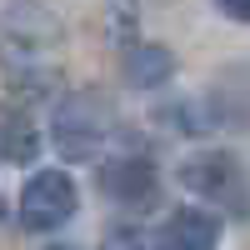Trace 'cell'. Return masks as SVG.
<instances>
[{
  "mask_svg": "<svg viewBox=\"0 0 250 250\" xmlns=\"http://www.w3.org/2000/svg\"><path fill=\"white\" fill-rule=\"evenodd\" d=\"M60 40L65 30L45 0H10L0 10V65L15 85L20 80L30 90L50 85V55L60 50Z\"/></svg>",
  "mask_w": 250,
  "mask_h": 250,
  "instance_id": "cell-1",
  "label": "cell"
},
{
  "mask_svg": "<svg viewBox=\"0 0 250 250\" xmlns=\"http://www.w3.org/2000/svg\"><path fill=\"white\" fill-rule=\"evenodd\" d=\"M115 135V110L100 90H70L60 95L50 115V140L65 160H100V150Z\"/></svg>",
  "mask_w": 250,
  "mask_h": 250,
  "instance_id": "cell-2",
  "label": "cell"
},
{
  "mask_svg": "<svg viewBox=\"0 0 250 250\" xmlns=\"http://www.w3.org/2000/svg\"><path fill=\"white\" fill-rule=\"evenodd\" d=\"M180 185L195 190L200 200L210 205H225V210H245L250 205V190H245V170L230 150H200L180 165Z\"/></svg>",
  "mask_w": 250,
  "mask_h": 250,
  "instance_id": "cell-3",
  "label": "cell"
},
{
  "mask_svg": "<svg viewBox=\"0 0 250 250\" xmlns=\"http://www.w3.org/2000/svg\"><path fill=\"white\" fill-rule=\"evenodd\" d=\"M80 210V190L65 170H35L25 185H20V225L35 235L65 225L70 215Z\"/></svg>",
  "mask_w": 250,
  "mask_h": 250,
  "instance_id": "cell-4",
  "label": "cell"
},
{
  "mask_svg": "<svg viewBox=\"0 0 250 250\" xmlns=\"http://www.w3.org/2000/svg\"><path fill=\"white\" fill-rule=\"evenodd\" d=\"M100 190L115 205H125V210H140V205L160 200V170H155V160H145V155H125V160H110L105 170H100Z\"/></svg>",
  "mask_w": 250,
  "mask_h": 250,
  "instance_id": "cell-5",
  "label": "cell"
},
{
  "mask_svg": "<svg viewBox=\"0 0 250 250\" xmlns=\"http://www.w3.org/2000/svg\"><path fill=\"white\" fill-rule=\"evenodd\" d=\"M220 245V220L200 205H185L150 235V250H215Z\"/></svg>",
  "mask_w": 250,
  "mask_h": 250,
  "instance_id": "cell-6",
  "label": "cell"
},
{
  "mask_svg": "<svg viewBox=\"0 0 250 250\" xmlns=\"http://www.w3.org/2000/svg\"><path fill=\"white\" fill-rule=\"evenodd\" d=\"M175 75V55L165 45H135L125 50V85L130 90H160Z\"/></svg>",
  "mask_w": 250,
  "mask_h": 250,
  "instance_id": "cell-7",
  "label": "cell"
},
{
  "mask_svg": "<svg viewBox=\"0 0 250 250\" xmlns=\"http://www.w3.org/2000/svg\"><path fill=\"white\" fill-rule=\"evenodd\" d=\"M40 155V130L25 110H5L0 115V160L10 165H30Z\"/></svg>",
  "mask_w": 250,
  "mask_h": 250,
  "instance_id": "cell-8",
  "label": "cell"
},
{
  "mask_svg": "<svg viewBox=\"0 0 250 250\" xmlns=\"http://www.w3.org/2000/svg\"><path fill=\"white\" fill-rule=\"evenodd\" d=\"M215 5L230 15V20H240V25H250V0H215Z\"/></svg>",
  "mask_w": 250,
  "mask_h": 250,
  "instance_id": "cell-9",
  "label": "cell"
},
{
  "mask_svg": "<svg viewBox=\"0 0 250 250\" xmlns=\"http://www.w3.org/2000/svg\"><path fill=\"white\" fill-rule=\"evenodd\" d=\"M55 250H70V245H55Z\"/></svg>",
  "mask_w": 250,
  "mask_h": 250,
  "instance_id": "cell-10",
  "label": "cell"
}]
</instances>
